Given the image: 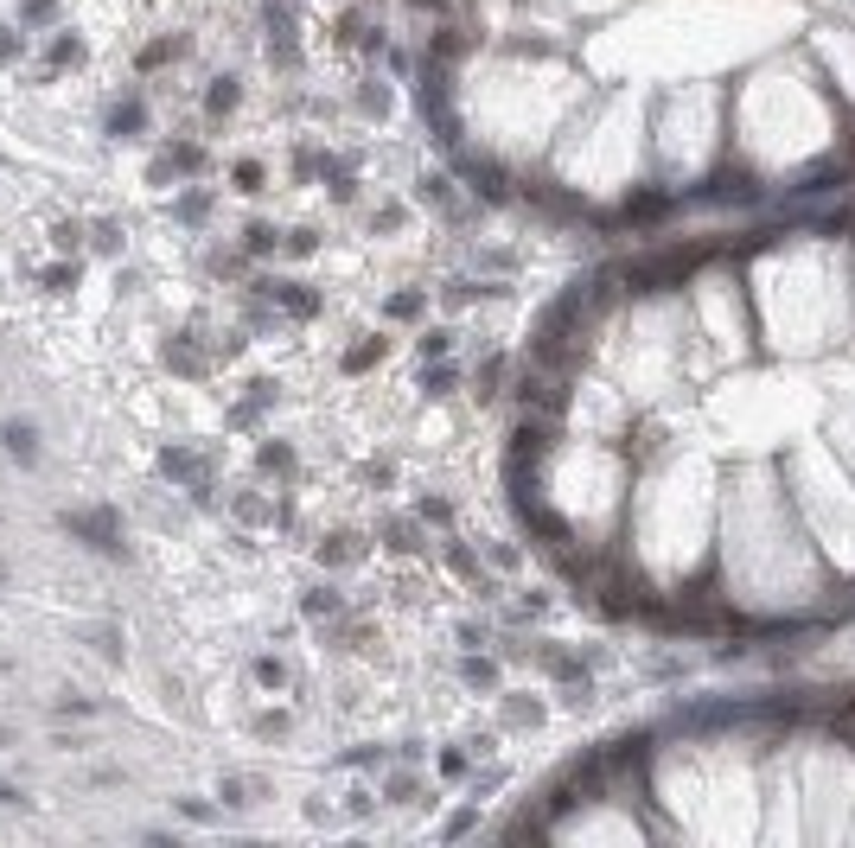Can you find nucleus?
I'll list each match as a JSON object with an SVG mask.
<instances>
[{"instance_id":"nucleus-1","label":"nucleus","mask_w":855,"mask_h":848,"mask_svg":"<svg viewBox=\"0 0 855 848\" xmlns=\"http://www.w3.org/2000/svg\"><path fill=\"white\" fill-rule=\"evenodd\" d=\"M64 529L90 536V549H102V555H115V549H122V529H115V517H109V511H90V517H64Z\"/></svg>"},{"instance_id":"nucleus-2","label":"nucleus","mask_w":855,"mask_h":848,"mask_svg":"<svg viewBox=\"0 0 855 848\" xmlns=\"http://www.w3.org/2000/svg\"><path fill=\"white\" fill-rule=\"evenodd\" d=\"M0 447H7V459L32 466V459H38V428H32V421H0Z\"/></svg>"},{"instance_id":"nucleus-3","label":"nucleus","mask_w":855,"mask_h":848,"mask_svg":"<svg viewBox=\"0 0 855 848\" xmlns=\"http://www.w3.org/2000/svg\"><path fill=\"white\" fill-rule=\"evenodd\" d=\"M141 128H147V102H141V96H128V102L109 109V134H115V141H128V134H141Z\"/></svg>"},{"instance_id":"nucleus-4","label":"nucleus","mask_w":855,"mask_h":848,"mask_svg":"<svg viewBox=\"0 0 855 848\" xmlns=\"http://www.w3.org/2000/svg\"><path fill=\"white\" fill-rule=\"evenodd\" d=\"M205 109H211V115H230V109H237V84H230V77H217V84L205 90Z\"/></svg>"},{"instance_id":"nucleus-5","label":"nucleus","mask_w":855,"mask_h":848,"mask_svg":"<svg viewBox=\"0 0 855 848\" xmlns=\"http://www.w3.org/2000/svg\"><path fill=\"white\" fill-rule=\"evenodd\" d=\"M160 466H167V472H173V479H185V485H199V459H191V453H185V447H173V453H167V459H160Z\"/></svg>"},{"instance_id":"nucleus-6","label":"nucleus","mask_w":855,"mask_h":848,"mask_svg":"<svg viewBox=\"0 0 855 848\" xmlns=\"http://www.w3.org/2000/svg\"><path fill=\"white\" fill-rule=\"evenodd\" d=\"M179 52H185L179 38H153V45L141 52V70H160V64H167V58H179Z\"/></svg>"},{"instance_id":"nucleus-7","label":"nucleus","mask_w":855,"mask_h":848,"mask_svg":"<svg viewBox=\"0 0 855 848\" xmlns=\"http://www.w3.org/2000/svg\"><path fill=\"white\" fill-rule=\"evenodd\" d=\"M256 791H262L256 779H224V791H217V797H224V804H256Z\"/></svg>"},{"instance_id":"nucleus-8","label":"nucleus","mask_w":855,"mask_h":848,"mask_svg":"<svg viewBox=\"0 0 855 848\" xmlns=\"http://www.w3.org/2000/svg\"><path fill=\"white\" fill-rule=\"evenodd\" d=\"M90 237H96V249H102V255H115V249H122V223H115V217H102V223L90 230Z\"/></svg>"},{"instance_id":"nucleus-9","label":"nucleus","mask_w":855,"mask_h":848,"mask_svg":"<svg viewBox=\"0 0 855 848\" xmlns=\"http://www.w3.org/2000/svg\"><path fill=\"white\" fill-rule=\"evenodd\" d=\"M45 287H52V294H70V287H77V262H58V268H45Z\"/></svg>"},{"instance_id":"nucleus-10","label":"nucleus","mask_w":855,"mask_h":848,"mask_svg":"<svg viewBox=\"0 0 855 848\" xmlns=\"http://www.w3.org/2000/svg\"><path fill=\"white\" fill-rule=\"evenodd\" d=\"M52 13H58V0H20V20L26 26H45Z\"/></svg>"},{"instance_id":"nucleus-11","label":"nucleus","mask_w":855,"mask_h":848,"mask_svg":"<svg viewBox=\"0 0 855 848\" xmlns=\"http://www.w3.org/2000/svg\"><path fill=\"white\" fill-rule=\"evenodd\" d=\"M20 52H26V32L0 26V64H20Z\"/></svg>"},{"instance_id":"nucleus-12","label":"nucleus","mask_w":855,"mask_h":848,"mask_svg":"<svg viewBox=\"0 0 855 848\" xmlns=\"http://www.w3.org/2000/svg\"><path fill=\"white\" fill-rule=\"evenodd\" d=\"M383 358V338L377 344H352V351H345V370H364V364H377Z\"/></svg>"},{"instance_id":"nucleus-13","label":"nucleus","mask_w":855,"mask_h":848,"mask_svg":"<svg viewBox=\"0 0 855 848\" xmlns=\"http://www.w3.org/2000/svg\"><path fill=\"white\" fill-rule=\"evenodd\" d=\"M58 64H77V38H52V52H45V70Z\"/></svg>"},{"instance_id":"nucleus-14","label":"nucleus","mask_w":855,"mask_h":848,"mask_svg":"<svg viewBox=\"0 0 855 848\" xmlns=\"http://www.w3.org/2000/svg\"><path fill=\"white\" fill-rule=\"evenodd\" d=\"M52 715H64V721H70V715H96V702H90V696H58Z\"/></svg>"},{"instance_id":"nucleus-15","label":"nucleus","mask_w":855,"mask_h":848,"mask_svg":"<svg viewBox=\"0 0 855 848\" xmlns=\"http://www.w3.org/2000/svg\"><path fill=\"white\" fill-rule=\"evenodd\" d=\"M96 650H102L109 664H122V632H115V626H102V632H96Z\"/></svg>"},{"instance_id":"nucleus-16","label":"nucleus","mask_w":855,"mask_h":848,"mask_svg":"<svg viewBox=\"0 0 855 848\" xmlns=\"http://www.w3.org/2000/svg\"><path fill=\"white\" fill-rule=\"evenodd\" d=\"M256 682H262V689H281V682H288V670H281L275 658H262V664H256Z\"/></svg>"},{"instance_id":"nucleus-17","label":"nucleus","mask_w":855,"mask_h":848,"mask_svg":"<svg viewBox=\"0 0 855 848\" xmlns=\"http://www.w3.org/2000/svg\"><path fill=\"white\" fill-rule=\"evenodd\" d=\"M262 466H268V472H288L294 453H288V447H262Z\"/></svg>"},{"instance_id":"nucleus-18","label":"nucleus","mask_w":855,"mask_h":848,"mask_svg":"<svg viewBox=\"0 0 855 848\" xmlns=\"http://www.w3.org/2000/svg\"><path fill=\"white\" fill-rule=\"evenodd\" d=\"M52 237H58V249H77V243H84V223H58Z\"/></svg>"},{"instance_id":"nucleus-19","label":"nucleus","mask_w":855,"mask_h":848,"mask_svg":"<svg viewBox=\"0 0 855 848\" xmlns=\"http://www.w3.org/2000/svg\"><path fill=\"white\" fill-rule=\"evenodd\" d=\"M179 217H185V223H199V217H205V191H191V198H179Z\"/></svg>"},{"instance_id":"nucleus-20","label":"nucleus","mask_w":855,"mask_h":848,"mask_svg":"<svg viewBox=\"0 0 855 848\" xmlns=\"http://www.w3.org/2000/svg\"><path fill=\"white\" fill-rule=\"evenodd\" d=\"M268 249H275V230L256 223V230H249V255H268Z\"/></svg>"},{"instance_id":"nucleus-21","label":"nucleus","mask_w":855,"mask_h":848,"mask_svg":"<svg viewBox=\"0 0 855 848\" xmlns=\"http://www.w3.org/2000/svg\"><path fill=\"white\" fill-rule=\"evenodd\" d=\"M237 185H243V191H256V185H262V166H256V160H243V166H237Z\"/></svg>"},{"instance_id":"nucleus-22","label":"nucleus","mask_w":855,"mask_h":848,"mask_svg":"<svg viewBox=\"0 0 855 848\" xmlns=\"http://www.w3.org/2000/svg\"><path fill=\"white\" fill-rule=\"evenodd\" d=\"M7 804H20V785H0V811H7Z\"/></svg>"},{"instance_id":"nucleus-23","label":"nucleus","mask_w":855,"mask_h":848,"mask_svg":"<svg viewBox=\"0 0 855 848\" xmlns=\"http://www.w3.org/2000/svg\"><path fill=\"white\" fill-rule=\"evenodd\" d=\"M0 747H7V727H0Z\"/></svg>"}]
</instances>
